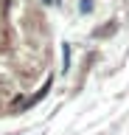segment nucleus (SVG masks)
<instances>
[{
    "label": "nucleus",
    "mask_w": 129,
    "mask_h": 135,
    "mask_svg": "<svg viewBox=\"0 0 129 135\" xmlns=\"http://www.w3.org/2000/svg\"><path fill=\"white\" fill-rule=\"evenodd\" d=\"M42 3H45V6H51V3H53V0H42Z\"/></svg>",
    "instance_id": "7ed1b4c3"
},
{
    "label": "nucleus",
    "mask_w": 129,
    "mask_h": 135,
    "mask_svg": "<svg viewBox=\"0 0 129 135\" xmlns=\"http://www.w3.org/2000/svg\"><path fill=\"white\" fill-rule=\"evenodd\" d=\"M90 8H93V3L90 0H81V11H90Z\"/></svg>",
    "instance_id": "f03ea898"
},
{
    "label": "nucleus",
    "mask_w": 129,
    "mask_h": 135,
    "mask_svg": "<svg viewBox=\"0 0 129 135\" xmlns=\"http://www.w3.org/2000/svg\"><path fill=\"white\" fill-rule=\"evenodd\" d=\"M62 56H65V68H62V70L68 73V70H70V48H68V45L62 48Z\"/></svg>",
    "instance_id": "f257e3e1"
}]
</instances>
